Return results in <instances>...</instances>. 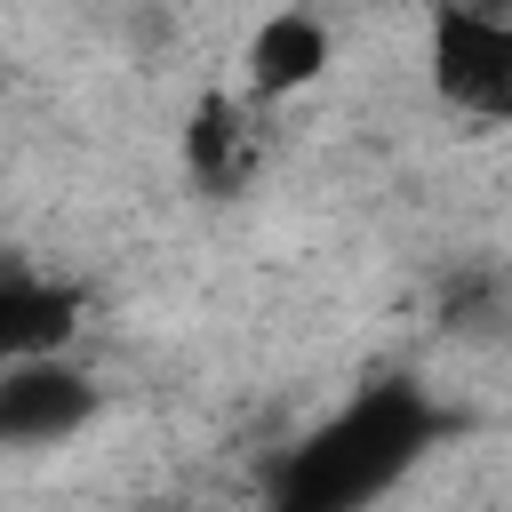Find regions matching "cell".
I'll return each mask as SVG.
<instances>
[{
	"label": "cell",
	"instance_id": "obj_5",
	"mask_svg": "<svg viewBox=\"0 0 512 512\" xmlns=\"http://www.w3.org/2000/svg\"><path fill=\"white\" fill-rule=\"evenodd\" d=\"M80 328V288L72 280H40V272H8L0 280V352L8 360H56Z\"/></svg>",
	"mask_w": 512,
	"mask_h": 512
},
{
	"label": "cell",
	"instance_id": "obj_3",
	"mask_svg": "<svg viewBox=\"0 0 512 512\" xmlns=\"http://www.w3.org/2000/svg\"><path fill=\"white\" fill-rule=\"evenodd\" d=\"M88 416H96L88 368H72L64 352L56 360H8V376H0V440L48 448V440H72Z\"/></svg>",
	"mask_w": 512,
	"mask_h": 512
},
{
	"label": "cell",
	"instance_id": "obj_4",
	"mask_svg": "<svg viewBox=\"0 0 512 512\" xmlns=\"http://www.w3.org/2000/svg\"><path fill=\"white\" fill-rule=\"evenodd\" d=\"M336 40L312 8H272L256 32H248V104H288L296 88H312L328 72Z\"/></svg>",
	"mask_w": 512,
	"mask_h": 512
},
{
	"label": "cell",
	"instance_id": "obj_1",
	"mask_svg": "<svg viewBox=\"0 0 512 512\" xmlns=\"http://www.w3.org/2000/svg\"><path fill=\"white\" fill-rule=\"evenodd\" d=\"M432 416L408 384H384L368 400H352L320 440H304L288 464H280V488H272V512H352L368 504L416 448H424Z\"/></svg>",
	"mask_w": 512,
	"mask_h": 512
},
{
	"label": "cell",
	"instance_id": "obj_2",
	"mask_svg": "<svg viewBox=\"0 0 512 512\" xmlns=\"http://www.w3.org/2000/svg\"><path fill=\"white\" fill-rule=\"evenodd\" d=\"M432 88L472 120H512V16L488 0H440L432 8Z\"/></svg>",
	"mask_w": 512,
	"mask_h": 512
},
{
	"label": "cell",
	"instance_id": "obj_6",
	"mask_svg": "<svg viewBox=\"0 0 512 512\" xmlns=\"http://www.w3.org/2000/svg\"><path fill=\"white\" fill-rule=\"evenodd\" d=\"M184 160H192V176H200L208 192H232V184L256 168V104L208 96V104L192 112V128H184Z\"/></svg>",
	"mask_w": 512,
	"mask_h": 512
}]
</instances>
